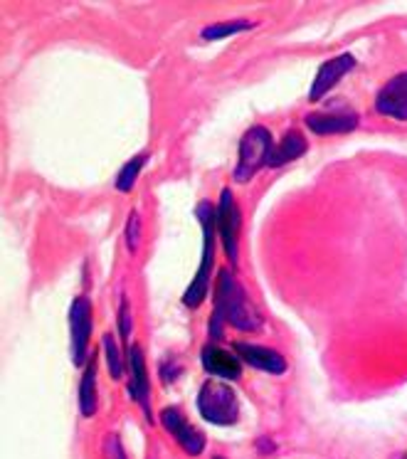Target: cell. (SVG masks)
<instances>
[{
	"label": "cell",
	"mask_w": 407,
	"mask_h": 459,
	"mask_svg": "<svg viewBox=\"0 0 407 459\" xmlns=\"http://www.w3.org/2000/svg\"><path fill=\"white\" fill-rule=\"evenodd\" d=\"M229 321L239 331L262 329V316L255 309V304L247 297V291L232 280L228 270L220 272L218 277V297H215V311L210 321V336L212 341L222 339V324Z\"/></svg>",
	"instance_id": "1"
},
{
	"label": "cell",
	"mask_w": 407,
	"mask_h": 459,
	"mask_svg": "<svg viewBox=\"0 0 407 459\" xmlns=\"http://www.w3.org/2000/svg\"><path fill=\"white\" fill-rule=\"evenodd\" d=\"M200 225H203V262H200V270L195 274V280L188 287V291L183 294V304L195 309L203 304L205 294H208V281H210V270H212V260H215V238H212V230H215V212L210 208L208 200H203L198 208Z\"/></svg>",
	"instance_id": "2"
},
{
	"label": "cell",
	"mask_w": 407,
	"mask_h": 459,
	"mask_svg": "<svg viewBox=\"0 0 407 459\" xmlns=\"http://www.w3.org/2000/svg\"><path fill=\"white\" fill-rule=\"evenodd\" d=\"M198 410L212 425H235L239 418L238 393L222 380H208L198 393Z\"/></svg>",
	"instance_id": "3"
},
{
	"label": "cell",
	"mask_w": 407,
	"mask_h": 459,
	"mask_svg": "<svg viewBox=\"0 0 407 459\" xmlns=\"http://www.w3.org/2000/svg\"><path fill=\"white\" fill-rule=\"evenodd\" d=\"M272 149H274L272 134H269L264 126H252V129L242 136V141H239L235 180H238V183H247L264 163H269Z\"/></svg>",
	"instance_id": "4"
},
{
	"label": "cell",
	"mask_w": 407,
	"mask_h": 459,
	"mask_svg": "<svg viewBox=\"0 0 407 459\" xmlns=\"http://www.w3.org/2000/svg\"><path fill=\"white\" fill-rule=\"evenodd\" d=\"M215 228L220 230V238L225 242L229 262H238V242L239 228H242V215H239L232 190H222V193H220V208L218 215H215Z\"/></svg>",
	"instance_id": "5"
},
{
	"label": "cell",
	"mask_w": 407,
	"mask_h": 459,
	"mask_svg": "<svg viewBox=\"0 0 407 459\" xmlns=\"http://www.w3.org/2000/svg\"><path fill=\"white\" fill-rule=\"evenodd\" d=\"M70 329H72V359L74 366H84L87 346L91 336V304L87 297H77L72 301L70 309Z\"/></svg>",
	"instance_id": "6"
},
{
	"label": "cell",
	"mask_w": 407,
	"mask_h": 459,
	"mask_svg": "<svg viewBox=\"0 0 407 459\" xmlns=\"http://www.w3.org/2000/svg\"><path fill=\"white\" fill-rule=\"evenodd\" d=\"M353 67H356V57H353V55H348V52L338 55V57H333V60L324 62V65H321V70H318L316 80H314V84H311V91H308L311 101H318L324 94H328V91L336 87L338 80H343Z\"/></svg>",
	"instance_id": "7"
},
{
	"label": "cell",
	"mask_w": 407,
	"mask_h": 459,
	"mask_svg": "<svg viewBox=\"0 0 407 459\" xmlns=\"http://www.w3.org/2000/svg\"><path fill=\"white\" fill-rule=\"evenodd\" d=\"M376 109L397 121H407V72L393 77L377 91Z\"/></svg>",
	"instance_id": "8"
},
{
	"label": "cell",
	"mask_w": 407,
	"mask_h": 459,
	"mask_svg": "<svg viewBox=\"0 0 407 459\" xmlns=\"http://www.w3.org/2000/svg\"><path fill=\"white\" fill-rule=\"evenodd\" d=\"M160 420H163V425H166V429H169L173 437L178 439V445L188 455H200L203 449H205V437L200 435L198 429L190 425L188 420H186V415L180 412V410L176 408H169L163 410V415H160Z\"/></svg>",
	"instance_id": "9"
},
{
	"label": "cell",
	"mask_w": 407,
	"mask_h": 459,
	"mask_svg": "<svg viewBox=\"0 0 407 459\" xmlns=\"http://www.w3.org/2000/svg\"><path fill=\"white\" fill-rule=\"evenodd\" d=\"M235 351L238 356L247 366L257 370H264V373H284L287 370V360L281 353L272 349H264V346H252V343H242V341H235Z\"/></svg>",
	"instance_id": "10"
},
{
	"label": "cell",
	"mask_w": 407,
	"mask_h": 459,
	"mask_svg": "<svg viewBox=\"0 0 407 459\" xmlns=\"http://www.w3.org/2000/svg\"><path fill=\"white\" fill-rule=\"evenodd\" d=\"M358 117L351 111H314L307 117V126L314 134L328 136V134H348L356 129Z\"/></svg>",
	"instance_id": "11"
},
{
	"label": "cell",
	"mask_w": 407,
	"mask_h": 459,
	"mask_svg": "<svg viewBox=\"0 0 407 459\" xmlns=\"http://www.w3.org/2000/svg\"><path fill=\"white\" fill-rule=\"evenodd\" d=\"M203 366H205L210 376H218L220 380H235L242 373L238 356L220 349V346H212V343L203 349Z\"/></svg>",
	"instance_id": "12"
},
{
	"label": "cell",
	"mask_w": 407,
	"mask_h": 459,
	"mask_svg": "<svg viewBox=\"0 0 407 459\" xmlns=\"http://www.w3.org/2000/svg\"><path fill=\"white\" fill-rule=\"evenodd\" d=\"M129 360H131V393L134 398L143 410V415L151 420V393H149V376H146V363H143V351L139 346H131L129 349Z\"/></svg>",
	"instance_id": "13"
},
{
	"label": "cell",
	"mask_w": 407,
	"mask_h": 459,
	"mask_svg": "<svg viewBox=\"0 0 407 459\" xmlns=\"http://www.w3.org/2000/svg\"><path fill=\"white\" fill-rule=\"evenodd\" d=\"M307 139L299 134V131H289L284 139L279 141L277 146L272 149V156H269V166L272 169H279V166H287L291 160H297L299 156L307 153Z\"/></svg>",
	"instance_id": "14"
},
{
	"label": "cell",
	"mask_w": 407,
	"mask_h": 459,
	"mask_svg": "<svg viewBox=\"0 0 407 459\" xmlns=\"http://www.w3.org/2000/svg\"><path fill=\"white\" fill-rule=\"evenodd\" d=\"M80 412L91 418L97 412V363L90 360L80 383Z\"/></svg>",
	"instance_id": "15"
},
{
	"label": "cell",
	"mask_w": 407,
	"mask_h": 459,
	"mask_svg": "<svg viewBox=\"0 0 407 459\" xmlns=\"http://www.w3.org/2000/svg\"><path fill=\"white\" fill-rule=\"evenodd\" d=\"M143 163H146V156H134L129 163H124V169H121L119 176H117V190H121V193H129V190L134 188L136 178H139Z\"/></svg>",
	"instance_id": "16"
},
{
	"label": "cell",
	"mask_w": 407,
	"mask_h": 459,
	"mask_svg": "<svg viewBox=\"0 0 407 459\" xmlns=\"http://www.w3.org/2000/svg\"><path fill=\"white\" fill-rule=\"evenodd\" d=\"M249 28H255V25L247 21L218 22V25H210V28H205L200 35H203V40H222V38H229V35H235V32L239 30H249Z\"/></svg>",
	"instance_id": "17"
},
{
	"label": "cell",
	"mask_w": 407,
	"mask_h": 459,
	"mask_svg": "<svg viewBox=\"0 0 407 459\" xmlns=\"http://www.w3.org/2000/svg\"><path fill=\"white\" fill-rule=\"evenodd\" d=\"M104 351H107V363H109V373L111 378H121V359H119V351H117V343H114V336H104Z\"/></svg>",
	"instance_id": "18"
},
{
	"label": "cell",
	"mask_w": 407,
	"mask_h": 459,
	"mask_svg": "<svg viewBox=\"0 0 407 459\" xmlns=\"http://www.w3.org/2000/svg\"><path fill=\"white\" fill-rule=\"evenodd\" d=\"M141 240V222H139V212H131L129 225H126V242H129V250L136 252Z\"/></svg>",
	"instance_id": "19"
},
{
	"label": "cell",
	"mask_w": 407,
	"mask_h": 459,
	"mask_svg": "<svg viewBox=\"0 0 407 459\" xmlns=\"http://www.w3.org/2000/svg\"><path fill=\"white\" fill-rule=\"evenodd\" d=\"M119 333L124 339L131 336V311H129V301L124 299V304L119 307Z\"/></svg>",
	"instance_id": "20"
},
{
	"label": "cell",
	"mask_w": 407,
	"mask_h": 459,
	"mask_svg": "<svg viewBox=\"0 0 407 459\" xmlns=\"http://www.w3.org/2000/svg\"><path fill=\"white\" fill-rule=\"evenodd\" d=\"M395 459H407V452H405V455H400V457H395Z\"/></svg>",
	"instance_id": "21"
},
{
	"label": "cell",
	"mask_w": 407,
	"mask_h": 459,
	"mask_svg": "<svg viewBox=\"0 0 407 459\" xmlns=\"http://www.w3.org/2000/svg\"><path fill=\"white\" fill-rule=\"evenodd\" d=\"M215 459H225V457H215Z\"/></svg>",
	"instance_id": "22"
}]
</instances>
